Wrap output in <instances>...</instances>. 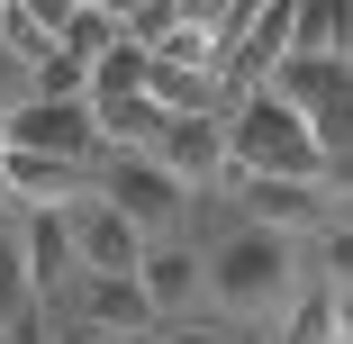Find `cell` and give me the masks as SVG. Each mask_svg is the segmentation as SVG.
<instances>
[{"mask_svg":"<svg viewBox=\"0 0 353 344\" xmlns=\"http://www.w3.org/2000/svg\"><path fill=\"white\" fill-rule=\"evenodd\" d=\"M208 308H227L236 326L254 317H290L299 308V245L281 227H227L218 245H208Z\"/></svg>","mask_w":353,"mask_h":344,"instance_id":"1","label":"cell"},{"mask_svg":"<svg viewBox=\"0 0 353 344\" xmlns=\"http://www.w3.org/2000/svg\"><path fill=\"white\" fill-rule=\"evenodd\" d=\"M227 163L236 172H281V181H326L335 145L281 82H263V91H245L227 109Z\"/></svg>","mask_w":353,"mask_h":344,"instance_id":"2","label":"cell"},{"mask_svg":"<svg viewBox=\"0 0 353 344\" xmlns=\"http://www.w3.org/2000/svg\"><path fill=\"white\" fill-rule=\"evenodd\" d=\"M100 199H118L145 236H181L199 190H190L172 163H154V154H100Z\"/></svg>","mask_w":353,"mask_h":344,"instance_id":"3","label":"cell"},{"mask_svg":"<svg viewBox=\"0 0 353 344\" xmlns=\"http://www.w3.org/2000/svg\"><path fill=\"white\" fill-rule=\"evenodd\" d=\"M0 127H10L19 154H73V163H100V154H109V145H100V109H91V91H82V100H46V91H28Z\"/></svg>","mask_w":353,"mask_h":344,"instance_id":"4","label":"cell"},{"mask_svg":"<svg viewBox=\"0 0 353 344\" xmlns=\"http://www.w3.org/2000/svg\"><path fill=\"white\" fill-rule=\"evenodd\" d=\"M227 181H236V209L254 227H281V236H326L335 227L326 181H281V172H236V163H227Z\"/></svg>","mask_w":353,"mask_h":344,"instance_id":"5","label":"cell"},{"mask_svg":"<svg viewBox=\"0 0 353 344\" xmlns=\"http://www.w3.org/2000/svg\"><path fill=\"white\" fill-rule=\"evenodd\" d=\"M63 308H73V326H82V335H127V344H145V335L163 326L136 272H82V281L63 290Z\"/></svg>","mask_w":353,"mask_h":344,"instance_id":"6","label":"cell"},{"mask_svg":"<svg viewBox=\"0 0 353 344\" xmlns=\"http://www.w3.org/2000/svg\"><path fill=\"white\" fill-rule=\"evenodd\" d=\"M145 154H154V163H172L190 190L227 181V109H172V118H163V136H154Z\"/></svg>","mask_w":353,"mask_h":344,"instance_id":"7","label":"cell"},{"mask_svg":"<svg viewBox=\"0 0 353 344\" xmlns=\"http://www.w3.org/2000/svg\"><path fill=\"white\" fill-rule=\"evenodd\" d=\"M136 281H145V299H154L163 326H172V317H199V308H208V254L181 245V236H154L145 263H136Z\"/></svg>","mask_w":353,"mask_h":344,"instance_id":"8","label":"cell"},{"mask_svg":"<svg viewBox=\"0 0 353 344\" xmlns=\"http://www.w3.org/2000/svg\"><path fill=\"white\" fill-rule=\"evenodd\" d=\"M73 245H82V272H136V263H145V227H136L127 209H118V199H82V209H73Z\"/></svg>","mask_w":353,"mask_h":344,"instance_id":"9","label":"cell"},{"mask_svg":"<svg viewBox=\"0 0 353 344\" xmlns=\"http://www.w3.org/2000/svg\"><path fill=\"white\" fill-rule=\"evenodd\" d=\"M10 199L19 209H82L100 190V163H73V154H10Z\"/></svg>","mask_w":353,"mask_h":344,"instance_id":"10","label":"cell"},{"mask_svg":"<svg viewBox=\"0 0 353 344\" xmlns=\"http://www.w3.org/2000/svg\"><path fill=\"white\" fill-rule=\"evenodd\" d=\"M28 281H37V308L63 299L82 281V245H73V209H28Z\"/></svg>","mask_w":353,"mask_h":344,"instance_id":"11","label":"cell"},{"mask_svg":"<svg viewBox=\"0 0 353 344\" xmlns=\"http://www.w3.org/2000/svg\"><path fill=\"white\" fill-rule=\"evenodd\" d=\"M91 109H100V145L109 154H145L163 136V118H172L154 91H91Z\"/></svg>","mask_w":353,"mask_h":344,"instance_id":"12","label":"cell"},{"mask_svg":"<svg viewBox=\"0 0 353 344\" xmlns=\"http://www.w3.org/2000/svg\"><path fill=\"white\" fill-rule=\"evenodd\" d=\"M281 344H344V290H299V308L281 317Z\"/></svg>","mask_w":353,"mask_h":344,"instance_id":"13","label":"cell"},{"mask_svg":"<svg viewBox=\"0 0 353 344\" xmlns=\"http://www.w3.org/2000/svg\"><path fill=\"white\" fill-rule=\"evenodd\" d=\"M109 45H127V19H109V10H73V28H63V54H82V63H100Z\"/></svg>","mask_w":353,"mask_h":344,"instance_id":"14","label":"cell"},{"mask_svg":"<svg viewBox=\"0 0 353 344\" xmlns=\"http://www.w3.org/2000/svg\"><path fill=\"white\" fill-rule=\"evenodd\" d=\"M181 28H190V10H181V0H145V10L127 19V37H136V45H154V54H163Z\"/></svg>","mask_w":353,"mask_h":344,"instance_id":"15","label":"cell"},{"mask_svg":"<svg viewBox=\"0 0 353 344\" xmlns=\"http://www.w3.org/2000/svg\"><path fill=\"white\" fill-rule=\"evenodd\" d=\"M317 272H326V290L353 299V227H326V236H317Z\"/></svg>","mask_w":353,"mask_h":344,"instance_id":"16","label":"cell"},{"mask_svg":"<svg viewBox=\"0 0 353 344\" xmlns=\"http://www.w3.org/2000/svg\"><path fill=\"white\" fill-rule=\"evenodd\" d=\"M145 344H245L236 326H218V317H172V326H154Z\"/></svg>","mask_w":353,"mask_h":344,"instance_id":"17","label":"cell"},{"mask_svg":"<svg viewBox=\"0 0 353 344\" xmlns=\"http://www.w3.org/2000/svg\"><path fill=\"white\" fill-rule=\"evenodd\" d=\"M28 91H37V82H28V63H19L10 45H0V118H10V109H19Z\"/></svg>","mask_w":353,"mask_h":344,"instance_id":"18","label":"cell"},{"mask_svg":"<svg viewBox=\"0 0 353 344\" xmlns=\"http://www.w3.org/2000/svg\"><path fill=\"white\" fill-rule=\"evenodd\" d=\"M0 344H54V326H46V308H28V317H10V326H0Z\"/></svg>","mask_w":353,"mask_h":344,"instance_id":"19","label":"cell"},{"mask_svg":"<svg viewBox=\"0 0 353 344\" xmlns=\"http://www.w3.org/2000/svg\"><path fill=\"white\" fill-rule=\"evenodd\" d=\"M91 10H109V19H136V10H145V0H91Z\"/></svg>","mask_w":353,"mask_h":344,"instance_id":"20","label":"cell"},{"mask_svg":"<svg viewBox=\"0 0 353 344\" xmlns=\"http://www.w3.org/2000/svg\"><path fill=\"white\" fill-rule=\"evenodd\" d=\"M335 28H344V54H353V0H335Z\"/></svg>","mask_w":353,"mask_h":344,"instance_id":"21","label":"cell"},{"mask_svg":"<svg viewBox=\"0 0 353 344\" xmlns=\"http://www.w3.org/2000/svg\"><path fill=\"white\" fill-rule=\"evenodd\" d=\"M10 154H19V145H10V127H0V172H10Z\"/></svg>","mask_w":353,"mask_h":344,"instance_id":"22","label":"cell"},{"mask_svg":"<svg viewBox=\"0 0 353 344\" xmlns=\"http://www.w3.org/2000/svg\"><path fill=\"white\" fill-rule=\"evenodd\" d=\"M73 344H127V335H73Z\"/></svg>","mask_w":353,"mask_h":344,"instance_id":"23","label":"cell"},{"mask_svg":"<svg viewBox=\"0 0 353 344\" xmlns=\"http://www.w3.org/2000/svg\"><path fill=\"white\" fill-rule=\"evenodd\" d=\"M344 344H353V299H344Z\"/></svg>","mask_w":353,"mask_h":344,"instance_id":"24","label":"cell"},{"mask_svg":"<svg viewBox=\"0 0 353 344\" xmlns=\"http://www.w3.org/2000/svg\"><path fill=\"white\" fill-rule=\"evenodd\" d=\"M0 10H10V0H0Z\"/></svg>","mask_w":353,"mask_h":344,"instance_id":"25","label":"cell"}]
</instances>
